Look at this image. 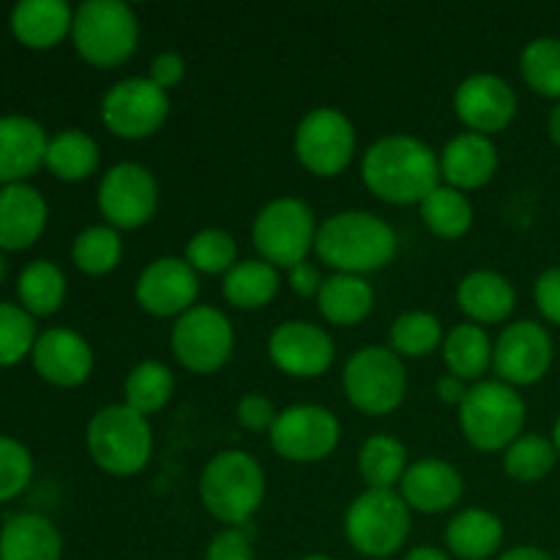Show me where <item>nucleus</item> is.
Here are the masks:
<instances>
[{
  "instance_id": "2",
  "label": "nucleus",
  "mask_w": 560,
  "mask_h": 560,
  "mask_svg": "<svg viewBox=\"0 0 560 560\" xmlns=\"http://www.w3.org/2000/svg\"><path fill=\"white\" fill-rule=\"evenodd\" d=\"M397 233L386 219L370 211H339L317 228L315 255L334 273L383 271L397 257Z\"/></svg>"
},
{
  "instance_id": "28",
  "label": "nucleus",
  "mask_w": 560,
  "mask_h": 560,
  "mask_svg": "<svg viewBox=\"0 0 560 560\" xmlns=\"http://www.w3.org/2000/svg\"><path fill=\"white\" fill-rule=\"evenodd\" d=\"M315 304L323 320L331 326H359L375 310V290L364 277L331 273L323 279Z\"/></svg>"
},
{
  "instance_id": "6",
  "label": "nucleus",
  "mask_w": 560,
  "mask_h": 560,
  "mask_svg": "<svg viewBox=\"0 0 560 560\" xmlns=\"http://www.w3.org/2000/svg\"><path fill=\"white\" fill-rule=\"evenodd\" d=\"M71 42L80 58L96 69H115L137 52L140 22L120 0H85L74 9Z\"/></svg>"
},
{
  "instance_id": "34",
  "label": "nucleus",
  "mask_w": 560,
  "mask_h": 560,
  "mask_svg": "<svg viewBox=\"0 0 560 560\" xmlns=\"http://www.w3.org/2000/svg\"><path fill=\"white\" fill-rule=\"evenodd\" d=\"M175 377L167 364L156 359L140 361L124 381V405L140 416H153L173 399Z\"/></svg>"
},
{
  "instance_id": "19",
  "label": "nucleus",
  "mask_w": 560,
  "mask_h": 560,
  "mask_svg": "<svg viewBox=\"0 0 560 560\" xmlns=\"http://www.w3.org/2000/svg\"><path fill=\"white\" fill-rule=\"evenodd\" d=\"M31 359L38 375L60 388L82 386L93 372L91 342L74 328L66 326H55L38 334Z\"/></svg>"
},
{
  "instance_id": "21",
  "label": "nucleus",
  "mask_w": 560,
  "mask_h": 560,
  "mask_svg": "<svg viewBox=\"0 0 560 560\" xmlns=\"http://www.w3.org/2000/svg\"><path fill=\"white\" fill-rule=\"evenodd\" d=\"M443 184L459 191H474L490 184L498 173V148L492 137L476 131H459L438 153Z\"/></svg>"
},
{
  "instance_id": "32",
  "label": "nucleus",
  "mask_w": 560,
  "mask_h": 560,
  "mask_svg": "<svg viewBox=\"0 0 560 560\" xmlns=\"http://www.w3.org/2000/svg\"><path fill=\"white\" fill-rule=\"evenodd\" d=\"M408 468V448L399 438L377 432L361 443L359 476L366 490H394Z\"/></svg>"
},
{
  "instance_id": "15",
  "label": "nucleus",
  "mask_w": 560,
  "mask_h": 560,
  "mask_svg": "<svg viewBox=\"0 0 560 560\" xmlns=\"http://www.w3.org/2000/svg\"><path fill=\"white\" fill-rule=\"evenodd\" d=\"M556 359V345L550 331L536 320L509 323L495 339L492 350V370L498 372V381L509 386H534L550 372Z\"/></svg>"
},
{
  "instance_id": "23",
  "label": "nucleus",
  "mask_w": 560,
  "mask_h": 560,
  "mask_svg": "<svg viewBox=\"0 0 560 560\" xmlns=\"http://www.w3.org/2000/svg\"><path fill=\"white\" fill-rule=\"evenodd\" d=\"M49 135L27 115L0 118V184H22L47 156Z\"/></svg>"
},
{
  "instance_id": "52",
  "label": "nucleus",
  "mask_w": 560,
  "mask_h": 560,
  "mask_svg": "<svg viewBox=\"0 0 560 560\" xmlns=\"http://www.w3.org/2000/svg\"><path fill=\"white\" fill-rule=\"evenodd\" d=\"M552 446H556V452H558V457H560V416L556 419V427H552Z\"/></svg>"
},
{
  "instance_id": "20",
  "label": "nucleus",
  "mask_w": 560,
  "mask_h": 560,
  "mask_svg": "<svg viewBox=\"0 0 560 560\" xmlns=\"http://www.w3.org/2000/svg\"><path fill=\"white\" fill-rule=\"evenodd\" d=\"M399 495L410 512L443 514L452 512L465 495V479L452 463L438 457L416 459L399 481Z\"/></svg>"
},
{
  "instance_id": "54",
  "label": "nucleus",
  "mask_w": 560,
  "mask_h": 560,
  "mask_svg": "<svg viewBox=\"0 0 560 560\" xmlns=\"http://www.w3.org/2000/svg\"><path fill=\"white\" fill-rule=\"evenodd\" d=\"M3 268H5L3 266V257H0V279H3Z\"/></svg>"
},
{
  "instance_id": "42",
  "label": "nucleus",
  "mask_w": 560,
  "mask_h": 560,
  "mask_svg": "<svg viewBox=\"0 0 560 560\" xmlns=\"http://www.w3.org/2000/svg\"><path fill=\"white\" fill-rule=\"evenodd\" d=\"M33 476V457L16 438L0 435V503L11 501L27 487Z\"/></svg>"
},
{
  "instance_id": "24",
  "label": "nucleus",
  "mask_w": 560,
  "mask_h": 560,
  "mask_svg": "<svg viewBox=\"0 0 560 560\" xmlns=\"http://www.w3.org/2000/svg\"><path fill=\"white\" fill-rule=\"evenodd\" d=\"M457 306L468 317V323L495 326V323L509 320V315L514 312L517 290L503 273L476 268V271L465 273L463 282L457 284Z\"/></svg>"
},
{
  "instance_id": "40",
  "label": "nucleus",
  "mask_w": 560,
  "mask_h": 560,
  "mask_svg": "<svg viewBox=\"0 0 560 560\" xmlns=\"http://www.w3.org/2000/svg\"><path fill=\"white\" fill-rule=\"evenodd\" d=\"M184 260L195 268L197 273H228L238 262V241L222 228H202L186 241Z\"/></svg>"
},
{
  "instance_id": "39",
  "label": "nucleus",
  "mask_w": 560,
  "mask_h": 560,
  "mask_svg": "<svg viewBox=\"0 0 560 560\" xmlns=\"http://www.w3.org/2000/svg\"><path fill=\"white\" fill-rule=\"evenodd\" d=\"M520 74L530 91L560 102V38L539 36L525 44L520 52Z\"/></svg>"
},
{
  "instance_id": "9",
  "label": "nucleus",
  "mask_w": 560,
  "mask_h": 560,
  "mask_svg": "<svg viewBox=\"0 0 560 560\" xmlns=\"http://www.w3.org/2000/svg\"><path fill=\"white\" fill-rule=\"evenodd\" d=\"M342 388L359 413L388 416L405 402L408 370L386 345H364L345 364Z\"/></svg>"
},
{
  "instance_id": "8",
  "label": "nucleus",
  "mask_w": 560,
  "mask_h": 560,
  "mask_svg": "<svg viewBox=\"0 0 560 560\" xmlns=\"http://www.w3.org/2000/svg\"><path fill=\"white\" fill-rule=\"evenodd\" d=\"M410 509L397 490H364L345 512V536L364 558H392L410 536Z\"/></svg>"
},
{
  "instance_id": "11",
  "label": "nucleus",
  "mask_w": 560,
  "mask_h": 560,
  "mask_svg": "<svg viewBox=\"0 0 560 560\" xmlns=\"http://www.w3.org/2000/svg\"><path fill=\"white\" fill-rule=\"evenodd\" d=\"M170 348L184 370L195 375H213L233 359L235 328L222 310L197 304L173 323Z\"/></svg>"
},
{
  "instance_id": "36",
  "label": "nucleus",
  "mask_w": 560,
  "mask_h": 560,
  "mask_svg": "<svg viewBox=\"0 0 560 560\" xmlns=\"http://www.w3.org/2000/svg\"><path fill=\"white\" fill-rule=\"evenodd\" d=\"M443 323L438 320L432 312L410 310L402 312L397 320L392 323L388 331V348L399 355V359H427L443 348Z\"/></svg>"
},
{
  "instance_id": "13",
  "label": "nucleus",
  "mask_w": 560,
  "mask_h": 560,
  "mask_svg": "<svg viewBox=\"0 0 560 560\" xmlns=\"http://www.w3.org/2000/svg\"><path fill=\"white\" fill-rule=\"evenodd\" d=\"M170 118V93L151 77L118 80L102 98V124L120 140H145Z\"/></svg>"
},
{
  "instance_id": "51",
  "label": "nucleus",
  "mask_w": 560,
  "mask_h": 560,
  "mask_svg": "<svg viewBox=\"0 0 560 560\" xmlns=\"http://www.w3.org/2000/svg\"><path fill=\"white\" fill-rule=\"evenodd\" d=\"M547 135H550V140L560 148V102H556V107L547 115Z\"/></svg>"
},
{
  "instance_id": "35",
  "label": "nucleus",
  "mask_w": 560,
  "mask_h": 560,
  "mask_svg": "<svg viewBox=\"0 0 560 560\" xmlns=\"http://www.w3.org/2000/svg\"><path fill=\"white\" fill-rule=\"evenodd\" d=\"M22 310L36 317L55 315L66 301V273L52 260H33L16 279Z\"/></svg>"
},
{
  "instance_id": "49",
  "label": "nucleus",
  "mask_w": 560,
  "mask_h": 560,
  "mask_svg": "<svg viewBox=\"0 0 560 560\" xmlns=\"http://www.w3.org/2000/svg\"><path fill=\"white\" fill-rule=\"evenodd\" d=\"M498 560H556V558H552L550 552L541 550V547L523 545V547H512V550L501 552V558Z\"/></svg>"
},
{
  "instance_id": "14",
  "label": "nucleus",
  "mask_w": 560,
  "mask_h": 560,
  "mask_svg": "<svg viewBox=\"0 0 560 560\" xmlns=\"http://www.w3.org/2000/svg\"><path fill=\"white\" fill-rule=\"evenodd\" d=\"M102 217L115 230H140L156 217L159 180L145 164L118 162L102 175L96 189Z\"/></svg>"
},
{
  "instance_id": "16",
  "label": "nucleus",
  "mask_w": 560,
  "mask_h": 560,
  "mask_svg": "<svg viewBox=\"0 0 560 560\" xmlns=\"http://www.w3.org/2000/svg\"><path fill=\"white\" fill-rule=\"evenodd\" d=\"M268 359L288 377L315 381L331 370L337 345L331 334L310 320H284L268 337Z\"/></svg>"
},
{
  "instance_id": "41",
  "label": "nucleus",
  "mask_w": 560,
  "mask_h": 560,
  "mask_svg": "<svg viewBox=\"0 0 560 560\" xmlns=\"http://www.w3.org/2000/svg\"><path fill=\"white\" fill-rule=\"evenodd\" d=\"M36 323L22 306L0 301V366H11L25 359L36 345Z\"/></svg>"
},
{
  "instance_id": "33",
  "label": "nucleus",
  "mask_w": 560,
  "mask_h": 560,
  "mask_svg": "<svg viewBox=\"0 0 560 560\" xmlns=\"http://www.w3.org/2000/svg\"><path fill=\"white\" fill-rule=\"evenodd\" d=\"M419 213L424 228L430 230L435 238L443 241H459L470 233L474 228V202L468 195L452 186L441 184L419 202Z\"/></svg>"
},
{
  "instance_id": "18",
  "label": "nucleus",
  "mask_w": 560,
  "mask_h": 560,
  "mask_svg": "<svg viewBox=\"0 0 560 560\" xmlns=\"http://www.w3.org/2000/svg\"><path fill=\"white\" fill-rule=\"evenodd\" d=\"M454 115L468 131L492 137L512 126L517 115V93L503 77L479 71L465 77L454 91Z\"/></svg>"
},
{
  "instance_id": "47",
  "label": "nucleus",
  "mask_w": 560,
  "mask_h": 560,
  "mask_svg": "<svg viewBox=\"0 0 560 560\" xmlns=\"http://www.w3.org/2000/svg\"><path fill=\"white\" fill-rule=\"evenodd\" d=\"M288 284H290V290L299 295V299H317V293H320V284H323L320 266H315V262H310V260L299 262V266H293L288 271Z\"/></svg>"
},
{
  "instance_id": "45",
  "label": "nucleus",
  "mask_w": 560,
  "mask_h": 560,
  "mask_svg": "<svg viewBox=\"0 0 560 560\" xmlns=\"http://www.w3.org/2000/svg\"><path fill=\"white\" fill-rule=\"evenodd\" d=\"M534 301L547 323L560 326V268H547L545 273H539L534 284Z\"/></svg>"
},
{
  "instance_id": "25",
  "label": "nucleus",
  "mask_w": 560,
  "mask_h": 560,
  "mask_svg": "<svg viewBox=\"0 0 560 560\" xmlns=\"http://www.w3.org/2000/svg\"><path fill=\"white\" fill-rule=\"evenodd\" d=\"M63 536L42 514H14L0 528V560H60Z\"/></svg>"
},
{
  "instance_id": "48",
  "label": "nucleus",
  "mask_w": 560,
  "mask_h": 560,
  "mask_svg": "<svg viewBox=\"0 0 560 560\" xmlns=\"http://www.w3.org/2000/svg\"><path fill=\"white\" fill-rule=\"evenodd\" d=\"M468 388H470L468 383L459 381V377H454V375H448V372L435 381L438 397H441L446 405H457V408L463 405V399L468 397Z\"/></svg>"
},
{
  "instance_id": "26",
  "label": "nucleus",
  "mask_w": 560,
  "mask_h": 560,
  "mask_svg": "<svg viewBox=\"0 0 560 560\" xmlns=\"http://www.w3.org/2000/svg\"><path fill=\"white\" fill-rule=\"evenodd\" d=\"M74 9L66 0H20L11 9V31L25 47L49 49L71 36Z\"/></svg>"
},
{
  "instance_id": "29",
  "label": "nucleus",
  "mask_w": 560,
  "mask_h": 560,
  "mask_svg": "<svg viewBox=\"0 0 560 560\" xmlns=\"http://www.w3.org/2000/svg\"><path fill=\"white\" fill-rule=\"evenodd\" d=\"M495 342L476 323H457L443 337V364L448 375L465 383H479L492 366Z\"/></svg>"
},
{
  "instance_id": "43",
  "label": "nucleus",
  "mask_w": 560,
  "mask_h": 560,
  "mask_svg": "<svg viewBox=\"0 0 560 560\" xmlns=\"http://www.w3.org/2000/svg\"><path fill=\"white\" fill-rule=\"evenodd\" d=\"M206 560H257L255 539L246 528H224L208 541Z\"/></svg>"
},
{
  "instance_id": "27",
  "label": "nucleus",
  "mask_w": 560,
  "mask_h": 560,
  "mask_svg": "<svg viewBox=\"0 0 560 560\" xmlns=\"http://www.w3.org/2000/svg\"><path fill=\"white\" fill-rule=\"evenodd\" d=\"M443 539L452 558L487 560L501 552L503 523L490 509H463L448 520Z\"/></svg>"
},
{
  "instance_id": "31",
  "label": "nucleus",
  "mask_w": 560,
  "mask_h": 560,
  "mask_svg": "<svg viewBox=\"0 0 560 560\" xmlns=\"http://www.w3.org/2000/svg\"><path fill=\"white\" fill-rule=\"evenodd\" d=\"M98 162H102V151H98V142L88 131L60 129L49 137L44 164L60 180L77 184V180L91 178L98 170Z\"/></svg>"
},
{
  "instance_id": "22",
  "label": "nucleus",
  "mask_w": 560,
  "mask_h": 560,
  "mask_svg": "<svg viewBox=\"0 0 560 560\" xmlns=\"http://www.w3.org/2000/svg\"><path fill=\"white\" fill-rule=\"evenodd\" d=\"M49 208L42 191L31 184H9L0 189V249L20 252L36 244L47 228Z\"/></svg>"
},
{
  "instance_id": "12",
  "label": "nucleus",
  "mask_w": 560,
  "mask_h": 560,
  "mask_svg": "<svg viewBox=\"0 0 560 560\" xmlns=\"http://www.w3.org/2000/svg\"><path fill=\"white\" fill-rule=\"evenodd\" d=\"M342 438V424L334 410L323 405H290L279 410L268 441L282 459L295 465H312L331 457Z\"/></svg>"
},
{
  "instance_id": "55",
  "label": "nucleus",
  "mask_w": 560,
  "mask_h": 560,
  "mask_svg": "<svg viewBox=\"0 0 560 560\" xmlns=\"http://www.w3.org/2000/svg\"><path fill=\"white\" fill-rule=\"evenodd\" d=\"M558 560H560V558H558Z\"/></svg>"
},
{
  "instance_id": "10",
  "label": "nucleus",
  "mask_w": 560,
  "mask_h": 560,
  "mask_svg": "<svg viewBox=\"0 0 560 560\" xmlns=\"http://www.w3.org/2000/svg\"><path fill=\"white\" fill-rule=\"evenodd\" d=\"M355 142V126L342 109L315 107L295 126L293 153L306 173L337 178L353 162Z\"/></svg>"
},
{
  "instance_id": "50",
  "label": "nucleus",
  "mask_w": 560,
  "mask_h": 560,
  "mask_svg": "<svg viewBox=\"0 0 560 560\" xmlns=\"http://www.w3.org/2000/svg\"><path fill=\"white\" fill-rule=\"evenodd\" d=\"M402 560H454V558L448 556L446 550H438V547L432 545H421V547H413V550H410Z\"/></svg>"
},
{
  "instance_id": "5",
  "label": "nucleus",
  "mask_w": 560,
  "mask_h": 560,
  "mask_svg": "<svg viewBox=\"0 0 560 560\" xmlns=\"http://www.w3.org/2000/svg\"><path fill=\"white\" fill-rule=\"evenodd\" d=\"M525 419V399L503 381L474 383L459 405V430L465 441L485 454L506 452L523 435Z\"/></svg>"
},
{
  "instance_id": "4",
  "label": "nucleus",
  "mask_w": 560,
  "mask_h": 560,
  "mask_svg": "<svg viewBox=\"0 0 560 560\" xmlns=\"http://www.w3.org/2000/svg\"><path fill=\"white\" fill-rule=\"evenodd\" d=\"M85 446L104 474L129 479L145 470L153 454L151 421L124 402L107 405L88 421Z\"/></svg>"
},
{
  "instance_id": "7",
  "label": "nucleus",
  "mask_w": 560,
  "mask_h": 560,
  "mask_svg": "<svg viewBox=\"0 0 560 560\" xmlns=\"http://www.w3.org/2000/svg\"><path fill=\"white\" fill-rule=\"evenodd\" d=\"M317 228L320 224H317L315 211L301 197H273L257 211L252 222V246L260 260L290 271L304 262L310 252H315Z\"/></svg>"
},
{
  "instance_id": "38",
  "label": "nucleus",
  "mask_w": 560,
  "mask_h": 560,
  "mask_svg": "<svg viewBox=\"0 0 560 560\" xmlns=\"http://www.w3.org/2000/svg\"><path fill=\"white\" fill-rule=\"evenodd\" d=\"M558 463V452L550 438H541L536 432L520 435L512 446L503 452V474L517 485H536L552 474Z\"/></svg>"
},
{
  "instance_id": "37",
  "label": "nucleus",
  "mask_w": 560,
  "mask_h": 560,
  "mask_svg": "<svg viewBox=\"0 0 560 560\" xmlns=\"http://www.w3.org/2000/svg\"><path fill=\"white\" fill-rule=\"evenodd\" d=\"M124 257V241H120V230L104 224H91L82 233H77L74 244H71V260L88 277H104V273L115 271Z\"/></svg>"
},
{
  "instance_id": "3",
  "label": "nucleus",
  "mask_w": 560,
  "mask_h": 560,
  "mask_svg": "<svg viewBox=\"0 0 560 560\" xmlns=\"http://www.w3.org/2000/svg\"><path fill=\"white\" fill-rule=\"evenodd\" d=\"M200 501L213 520L228 528H244L266 501V470L255 454L224 448L202 468Z\"/></svg>"
},
{
  "instance_id": "46",
  "label": "nucleus",
  "mask_w": 560,
  "mask_h": 560,
  "mask_svg": "<svg viewBox=\"0 0 560 560\" xmlns=\"http://www.w3.org/2000/svg\"><path fill=\"white\" fill-rule=\"evenodd\" d=\"M148 77H151L162 91L170 93L173 88H178L186 77L184 55L175 52V49H162V52L151 60V71H148Z\"/></svg>"
},
{
  "instance_id": "1",
  "label": "nucleus",
  "mask_w": 560,
  "mask_h": 560,
  "mask_svg": "<svg viewBox=\"0 0 560 560\" xmlns=\"http://www.w3.org/2000/svg\"><path fill=\"white\" fill-rule=\"evenodd\" d=\"M361 180L377 200L392 206H419L435 186H441V162L419 137L386 135L364 151Z\"/></svg>"
},
{
  "instance_id": "44",
  "label": "nucleus",
  "mask_w": 560,
  "mask_h": 560,
  "mask_svg": "<svg viewBox=\"0 0 560 560\" xmlns=\"http://www.w3.org/2000/svg\"><path fill=\"white\" fill-rule=\"evenodd\" d=\"M235 416H238V424L249 432H271L273 421H277L279 410L266 394L249 392L238 399L235 405Z\"/></svg>"
},
{
  "instance_id": "53",
  "label": "nucleus",
  "mask_w": 560,
  "mask_h": 560,
  "mask_svg": "<svg viewBox=\"0 0 560 560\" xmlns=\"http://www.w3.org/2000/svg\"><path fill=\"white\" fill-rule=\"evenodd\" d=\"M301 560H334L331 556H320V552H315V556H304Z\"/></svg>"
},
{
  "instance_id": "30",
  "label": "nucleus",
  "mask_w": 560,
  "mask_h": 560,
  "mask_svg": "<svg viewBox=\"0 0 560 560\" xmlns=\"http://www.w3.org/2000/svg\"><path fill=\"white\" fill-rule=\"evenodd\" d=\"M279 284H282L279 268L260 260V257H249V260H238L228 273H224L222 295L230 306H235V310L255 312L277 299Z\"/></svg>"
},
{
  "instance_id": "17",
  "label": "nucleus",
  "mask_w": 560,
  "mask_h": 560,
  "mask_svg": "<svg viewBox=\"0 0 560 560\" xmlns=\"http://www.w3.org/2000/svg\"><path fill=\"white\" fill-rule=\"evenodd\" d=\"M200 273L184 257H156L135 282V301L153 317H175L197 306Z\"/></svg>"
}]
</instances>
